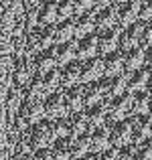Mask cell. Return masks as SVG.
I'll return each instance as SVG.
<instances>
[{
	"instance_id": "6da1fadb",
	"label": "cell",
	"mask_w": 152,
	"mask_h": 160,
	"mask_svg": "<svg viewBox=\"0 0 152 160\" xmlns=\"http://www.w3.org/2000/svg\"><path fill=\"white\" fill-rule=\"evenodd\" d=\"M132 112V93L122 91L120 95L105 102V126H112L114 122H120L130 116Z\"/></svg>"
},
{
	"instance_id": "7a4b0ae2",
	"label": "cell",
	"mask_w": 152,
	"mask_h": 160,
	"mask_svg": "<svg viewBox=\"0 0 152 160\" xmlns=\"http://www.w3.org/2000/svg\"><path fill=\"white\" fill-rule=\"evenodd\" d=\"M27 136H28V142H31L33 150L47 148V146H51V142L55 140L53 132H51V126H49V120H45V118L28 126L27 128Z\"/></svg>"
},
{
	"instance_id": "3957f363",
	"label": "cell",
	"mask_w": 152,
	"mask_h": 160,
	"mask_svg": "<svg viewBox=\"0 0 152 160\" xmlns=\"http://www.w3.org/2000/svg\"><path fill=\"white\" fill-rule=\"evenodd\" d=\"M98 87L101 93V102H109L112 98L126 91V73L120 75H101L98 79Z\"/></svg>"
},
{
	"instance_id": "277c9868",
	"label": "cell",
	"mask_w": 152,
	"mask_h": 160,
	"mask_svg": "<svg viewBox=\"0 0 152 160\" xmlns=\"http://www.w3.org/2000/svg\"><path fill=\"white\" fill-rule=\"evenodd\" d=\"M130 142H132V122H130V116H128L109 126V144L120 148V146H126Z\"/></svg>"
},
{
	"instance_id": "5b68a950",
	"label": "cell",
	"mask_w": 152,
	"mask_h": 160,
	"mask_svg": "<svg viewBox=\"0 0 152 160\" xmlns=\"http://www.w3.org/2000/svg\"><path fill=\"white\" fill-rule=\"evenodd\" d=\"M150 63V47H138L130 49V51L124 53V73H130V71H136L140 67L148 65Z\"/></svg>"
},
{
	"instance_id": "8992f818",
	"label": "cell",
	"mask_w": 152,
	"mask_h": 160,
	"mask_svg": "<svg viewBox=\"0 0 152 160\" xmlns=\"http://www.w3.org/2000/svg\"><path fill=\"white\" fill-rule=\"evenodd\" d=\"M41 102H43V116H45V120H53V118L67 116V109H65V103H63V93L61 91L47 93Z\"/></svg>"
},
{
	"instance_id": "52a82bcc",
	"label": "cell",
	"mask_w": 152,
	"mask_h": 160,
	"mask_svg": "<svg viewBox=\"0 0 152 160\" xmlns=\"http://www.w3.org/2000/svg\"><path fill=\"white\" fill-rule=\"evenodd\" d=\"M81 63V71H79V79L81 83H87V81H98V79L104 75V63H101V57L95 55V57H89V59H83Z\"/></svg>"
},
{
	"instance_id": "ba28073f",
	"label": "cell",
	"mask_w": 152,
	"mask_h": 160,
	"mask_svg": "<svg viewBox=\"0 0 152 160\" xmlns=\"http://www.w3.org/2000/svg\"><path fill=\"white\" fill-rule=\"evenodd\" d=\"M148 83H150V63L136 71L126 73V91H130V93H136V91L148 87Z\"/></svg>"
},
{
	"instance_id": "9c48e42d",
	"label": "cell",
	"mask_w": 152,
	"mask_h": 160,
	"mask_svg": "<svg viewBox=\"0 0 152 160\" xmlns=\"http://www.w3.org/2000/svg\"><path fill=\"white\" fill-rule=\"evenodd\" d=\"M118 4H109L104 10H95V32H104L118 27Z\"/></svg>"
},
{
	"instance_id": "30bf717a",
	"label": "cell",
	"mask_w": 152,
	"mask_h": 160,
	"mask_svg": "<svg viewBox=\"0 0 152 160\" xmlns=\"http://www.w3.org/2000/svg\"><path fill=\"white\" fill-rule=\"evenodd\" d=\"M18 116L27 122L28 126L43 120V102L41 99H23L18 106Z\"/></svg>"
},
{
	"instance_id": "8fae6325",
	"label": "cell",
	"mask_w": 152,
	"mask_h": 160,
	"mask_svg": "<svg viewBox=\"0 0 152 160\" xmlns=\"http://www.w3.org/2000/svg\"><path fill=\"white\" fill-rule=\"evenodd\" d=\"M132 122V144H142L150 140V113L144 116H130Z\"/></svg>"
},
{
	"instance_id": "7c38bea8",
	"label": "cell",
	"mask_w": 152,
	"mask_h": 160,
	"mask_svg": "<svg viewBox=\"0 0 152 160\" xmlns=\"http://www.w3.org/2000/svg\"><path fill=\"white\" fill-rule=\"evenodd\" d=\"M98 35V55H109L114 51H118V39H120V28H109L104 32H95Z\"/></svg>"
},
{
	"instance_id": "4fadbf2b",
	"label": "cell",
	"mask_w": 152,
	"mask_h": 160,
	"mask_svg": "<svg viewBox=\"0 0 152 160\" xmlns=\"http://www.w3.org/2000/svg\"><path fill=\"white\" fill-rule=\"evenodd\" d=\"M94 32H95V10L73 18V39L75 41L83 39V37H89Z\"/></svg>"
},
{
	"instance_id": "5bb4252c",
	"label": "cell",
	"mask_w": 152,
	"mask_h": 160,
	"mask_svg": "<svg viewBox=\"0 0 152 160\" xmlns=\"http://www.w3.org/2000/svg\"><path fill=\"white\" fill-rule=\"evenodd\" d=\"M57 69H59V77H61V87H73V85H79V83H81V79H79L81 63H79L77 59L69 61L63 67H57Z\"/></svg>"
},
{
	"instance_id": "9a60e30c",
	"label": "cell",
	"mask_w": 152,
	"mask_h": 160,
	"mask_svg": "<svg viewBox=\"0 0 152 160\" xmlns=\"http://www.w3.org/2000/svg\"><path fill=\"white\" fill-rule=\"evenodd\" d=\"M98 55V35H89L83 37V39L75 41V57L77 61H83V59H89Z\"/></svg>"
},
{
	"instance_id": "2e32d148",
	"label": "cell",
	"mask_w": 152,
	"mask_h": 160,
	"mask_svg": "<svg viewBox=\"0 0 152 160\" xmlns=\"http://www.w3.org/2000/svg\"><path fill=\"white\" fill-rule=\"evenodd\" d=\"M51 53H53V57H55L57 67L67 65L69 61L77 59V57H75V39H73V41H67V43L53 45V47H51Z\"/></svg>"
},
{
	"instance_id": "e0dca14e",
	"label": "cell",
	"mask_w": 152,
	"mask_h": 160,
	"mask_svg": "<svg viewBox=\"0 0 152 160\" xmlns=\"http://www.w3.org/2000/svg\"><path fill=\"white\" fill-rule=\"evenodd\" d=\"M83 113H85V122H87L85 132H89V130L105 124V102H99V103H94V106L83 108Z\"/></svg>"
},
{
	"instance_id": "ac0fdd59",
	"label": "cell",
	"mask_w": 152,
	"mask_h": 160,
	"mask_svg": "<svg viewBox=\"0 0 152 160\" xmlns=\"http://www.w3.org/2000/svg\"><path fill=\"white\" fill-rule=\"evenodd\" d=\"M89 142H91V152H101V150H105L109 144V126L101 124L98 128L89 130Z\"/></svg>"
},
{
	"instance_id": "d6986e66",
	"label": "cell",
	"mask_w": 152,
	"mask_h": 160,
	"mask_svg": "<svg viewBox=\"0 0 152 160\" xmlns=\"http://www.w3.org/2000/svg\"><path fill=\"white\" fill-rule=\"evenodd\" d=\"M31 63H33V71L39 75H45L47 71L55 69L57 67V63H55V57L53 53H51V49H47V51H39L35 53L31 57Z\"/></svg>"
},
{
	"instance_id": "ffe728a7",
	"label": "cell",
	"mask_w": 152,
	"mask_h": 160,
	"mask_svg": "<svg viewBox=\"0 0 152 160\" xmlns=\"http://www.w3.org/2000/svg\"><path fill=\"white\" fill-rule=\"evenodd\" d=\"M65 122H67V138H75V136H79V134H83L87 130V122H85L83 109L67 113Z\"/></svg>"
},
{
	"instance_id": "44dd1931",
	"label": "cell",
	"mask_w": 152,
	"mask_h": 160,
	"mask_svg": "<svg viewBox=\"0 0 152 160\" xmlns=\"http://www.w3.org/2000/svg\"><path fill=\"white\" fill-rule=\"evenodd\" d=\"M150 113V85L132 93V112L130 116H144Z\"/></svg>"
},
{
	"instance_id": "7402d4cb",
	"label": "cell",
	"mask_w": 152,
	"mask_h": 160,
	"mask_svg": "<svg viewBox=\"0 0 152 160\" xmlns=\"http://www.w3.org/2000/svg\"><path fill=\"white\" fill-rule=\"evenodd\" d=\"M104 63V75H120L124 73V53L122 51H114L109 55L101 57Z\"/></svg>"
},
{
	"instance_id": "603a6c76",
	"label": "cell",
	"mask_w": 152,
	"mask_h": 160,
	"mask_svg": "<svg viewBox=\"0 0 152 160\" xmlns=\"http://www.w3.org/2000/svg\"><path fill=\"white\" fill-rule=\"evenodd\" d=\"M69 150H71V160H77L81 156H85L87 152H91V142H89V134L83 132L75 138H69Z\"/></svg>"
},
{
	"instance_id": "cb8c5ba5",
	"label": "cell",
	"mask_w": 152,
	"mask_h": 160,
	"mask_svg": "<svg viewBox=\"0 0 152 160\" xmlns=\"http://www.w3.org/2000/svg\"><path fill=\"white\" fill-rule=\"evenodd\" d=\"M33 63H31V57H18L14 63V83L18 87H23L28 79L33 77Z\"/></svg>"
},
{
	"instance_id": "d4e9b609",
	"label": "cell",
	"mask_w": 152,
	"mask_h": 160,
	"mask_svg": "<svg viewBox=\"0 0 152 160\" xmlns=\"http://www.w3.org/2000/svg\"><path fill=\"white\" fill-rule=\"evenodd\" d=\"M63 103H65L67 113L83 109V99H81V89H79V85L65 87V93H63Z\"/></svg>"
},
{
	"instance_id": "484cf974",
	"label": "cell",
	"mask_w": 152,
	"mask_h": 160,
	"mask_svg": "<svg viewBox=\"0 0 152 160\" xmlns=\"http://www.w3.org/2000/svg\"><path fill=\"white\" fill-rule=\"evenodd\" d=\"M59 22L57 18V2L55 0H47L39 6V24L41 27H53Z\"/></svg>"
},
{
	"instance_id": "4316f807",
	"label": "cell",
	"mask_w": 152,
	"mask_h": 160,
	"mask_svg": "<svg viewBox=\"0 0 152 160\" xmlns=\"http://www.w3.org/2000/svg\"><path fill=\"white\" fill-rule=\"evenodd\" d=\"M79 89H81V99H83V108L94 106V103L101 102V93L98 81H87V83H79Z\"/></svg>"
},
{
	"instance_id": "83f0119b",
	"label": "cell",
	"mask_w": 152,
	"mask_h": 160,
	"mask_svg": "<svg viewBox=\"0 0 152 160\" xmlns=\"http://www.w3.org/2000/svg\"><path fill=\"white\" fill-rule=\"evenodd\" d=\"M53 39L55 45L73 41V20H61L53 24Z\"/></svg>"
},
{
	"instance_id": "f1b7e54d",
	"label": "cell",
	"mask_w": 152,
	"mask_h": 160,
	"mask_svg": "<svg viewBox=\"0 0 152 160\" xmlns=\"http://www.w3.org/2000/svg\"><path fill=\"white\" fill-rule=\"evenodd\" d=\"M51 160H71V150H69V138H59L53 140L49 146Z\"/></svg>"
},
{
	"instance_id": "f546056e",
	"label": "cell",
	"mask_w": 152,
	"mask_h": 160,
	"mask_svg": "<svg viewBox=\"0 0 152 160\" xmlns=\"http://www.w3.org/2000/svg\"><path fill=\"white\" fill-rule=\"evenodd\" d=\"M41 79H43L45 95L61 89V77H59V69H57V67H55V69H51V71H47L45 75H41Z\"/></svg>"
},
{
	"instance_id": "4dcf8cb0",
	"label": "cell",
	"mask_w": 152,
	"mask_h": 160,
	"mask_svg": "<svg viewBox=\"0 0 152 160\" xmlns=\"http://www.w3.org/2000/svg\"><path fill=\"white\" fill-rule=\"evenodd\" d=\"M75 16V8H73V0H61L57 2V18L61 20H73Z\"/></svg>"
},
{
	"instance_id": "1f68e13d",
	"label": "cell",
	"mask_w": 152,
	"mask_h": 160,
	"mask_svg": "<svg viewBox=\"0 0 152 160\" xmlns=\"http://www.w3.org/2000/svg\"><path fill=\"white\" fill-rule=\"evenodd\" d=\"M49 126H51V132H53L55 140H59V138H67V122H65V116L49 120Z\"/></svg>"
},
{
	"instance_id": "d6a6232c",
	"label": "cell",
	"mask_w": 152,
	"mask_h": 160,
	"mask_svg": "<svg viewBox=\"0 0 152 160\" xmlns=\"http://www.w3.org/2000/svg\"><path fill=\"white\" fill-rule=\"evenodd\" d=\"M73 8H75V16L73 18H77V16H83L87 14V12H91L95 8V0H73Z\"/></svg>"
},
{
	"instance_id": "836d02e7",
	"label": "cell",
	"mask_w": 152,
	"mask_h": 160,
	"mask_svg": "<svg viewBox=\"0 0 152 160\" xmlns=\"http://www.w3.org/2000/svg\"><path fill=\"white\" fill-rule=\"evenodd\" d=\"M116 160H136V144H126L120 146L116 152Z\"/></svg>"
},
{
	"instance_id": "e575fe53",
	"label": "cell",
	"mask_w": 152,
	"mask_h": 160,
	"mask_svg": "<svg viewBox=\"0 0 152 160\" xmlns=\"http://www.w3.org/2000/svg\"><path fill=\"white\" fill-rule=\"evenodd\" d=\"M150 156H152L150 140H144L142 144H136V160H150Z\"/></svg>"
},
{
	"instance_id": "d590c367",
	"label": "cell",
	"mask_w": 152,
	"mask_h": 160,
	"mask_svg": "<svg viewBox=\"0 0 152 160\" xmlns=\"http://www.w3.org/2000/svg\"><path fill=\"white\" fill-rule=\"evenodd\" d=\"M150 14H152L150 0H142V6H140V14H138V20H140V22H150Z\"/></svg>"
},
{
	"instance_id": "8d00e7d4",
	"label": "cell",
	"mask_w": 152,
	"mask_h": 160,
	"mask_svg": "<svg viewBox=\"0 0 152 160\" xmlns=\"http://www.w3.org/2000/svg\"><path fill=\"white\" fill-rule=\"evenodd\" d=\"M33 160H51V154H49V146L47 148H37L31 152Z\"/></svg>"
},
{
	"instance_id": "74e56055",
	"label": "cell",
	"mask_w": 152,
	"mask_h": 160,
	"mask_svg": "<svg viewBox=\"0 0 152 160\" xmlns=\"http://www.w3.org/2000/svg\"><path fill=\"white\" fill-rule=\"evenodd\" d=\"M130 0H114V4H118V6H122V4H128Z\"/></svg>"
},
{
	"instance_id": "f35d334b",
	"label": "cell",
	"mask_w": 152,
	"mask_h": 160,
	"mask_svg": "<svg viewBox=\"0 0 152 160\" xmlns=\"http://www.w3.org/2000/svg\"><path fill=\"white\" fill-rule=\"evenodd\" d=\"M18 160H33V156H31V154H23Z\"/></svg>"
},
{
	"instance_id": "ab89813d",
	"label": "cell",
	"mask_w": 152,
	"mask_h": 160,
	"mask_svg": "<svg viewBox=\"0 0 152 160\" xmlns=\"http://www.w3.org/2000/svg\"><path fill=\"white\" fill-rule=\"evenodd\" d=\"M55 2H61V0H55Z\"/></svg>"
}]
</instances>
